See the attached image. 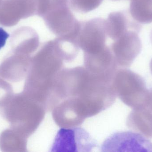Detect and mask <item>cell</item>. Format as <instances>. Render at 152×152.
<instances>
[{
    "mask_svg": "<svg viewBox=\"0 0 152 152\" xmlns=\"http://www.w3.org/2000/svg\"><path fill=\"white\" fill-rule=\"evenodd\" d=\"M113 79L91 73L84 66L70 68L64 83V100L85 120L113 104L117 95Z\"/></svg>",
    "mask_w": 152,
    "mask_h": 152,
    "instance_id": "1",
    "label": "cell"
},
{
    "mask_svg": "<svg viewBox=\"0 0 152 152\" xmlns=\"http://www.w3.org/2000/svg\"><path fill=\"white\" fill-rule=\"evenodd\" d=\"M65 59L56 39L47 41L32 56L19 93L43 105L46 109L52 97L57 79L64 68Z\"/></svg>",
    "mask_w": 152,
    "mask_h": 152,
    "instance_id": "2",
    "label": "cell"
},
{
    "mask_svg": "<svg viewBox=\"0 0 152 152\" xmlns=\"http://www.w3.org/2000/svg\"><path fill=\"white\" fill-rule=\"evenodd\" d=\"M117 96L133 109L146 108L149 90L141 76L127 69L118 70L113 80Z\"/></svg>",
    "mask_w": 152,
    "mask_h": 152,
    "instance_id": "3",
    "label": "cell"
},
{
    "mask_svg": "<svg viewBox=\"0 0 152 152\" xmlns=\"http://www.w3.org/2000/svg\"><path fill=\"white\" fill-rule=\"evenodd\" d=\"M42 18L48 29L57 37H77L82 22L75 18L69 0H50Z\"/></svg>",
    "mask_w": 152,
    "mask_h": 152,
    "instance_id": "4",
    "label": "cell"
},
{
    "mask_svg": "<svg viewBox=\"0 0 152 152\" xmlns=\"http://www.w3.org/2000/svg\"><path fill=\"white\" fill-rule=\"evenodd\" d=\"M97 147L96 141L84 129L61 128L50 151L89 152Z\"/></svg>",
    "mask_w": 152,
    "mask_h": 152,
    "instance_id": "5",
    "label": "cell"
},
{
    "mask_svg": "<svg viewBox=\"0 0 152 152\" xmlns=\"http://www.w3.org/2000/svg\"><path fill=\"white\" fill-rule=\"evenodd\" d=\"M108 39L105 20L95 18L82 22L77 43L84 53H95L100 51L107 46Z\"/></svg>",
    "mask_w": 152,
    "mask_h": 152,
    "instance_id": "6",
    "label": "cell"
},
{
    "mask_svg": "<svg viewBox=\"0 0 152 152\" xmlns=\"http://www.w3.org/2000/svg\"><path fill=\"white\" fill-rule=\"evenodd\" d=\"M141 30L130 29L113 41L110 46L118 66L130 67L141 53L142 45L139 34Z\"/></svg>",
    "mask_w": 152,
    "mask_h": 152,
    "instance_id": "7",
    "label": "cell"
},
{
    "mask_svg": "<svg viewBox=\"0 0 152 152\" xmlns=\"http://www.w3.org/2000/svg\"><path fill=\"white\" fill-rule=\"evenodd\" d=\"M102 152H152V144L147 138L136 133H114L104 140Z\"/></svg>",
    "mask_w": 152,
    "mask_h": 152,
    "instance_id": "8",
    "label": "cell"
},
{
    "mask_svg": "<svg viewBox=\"0 0 152 152\" xmlns=\"http://www.w3.org/2000/svg\"><path fill=\"white\" fill-rule=\"evenodd\" d=\"M37 0H3L0 4V25L12 27L21 19L37 15Z\"/></svg>",
    "mask_w": 152,
    "mask_h": 152,
    "instance_id": "9",
    "label": "cell"
},
{
    "mask_svg": "<svg viewBox=\"0 0 152 152\" xmlns=\"http://www.w3.org/2000/svg\"><path fill=\"white\" fill-rule=\"evenodd\" d=\"M84 67L99 76L113 79L118 67L110 46L95 53H84Z\"/></svg>",
    "mask_w": 152,
    "mask_h": 152,
    "instance_id": "10",
    "label": "cell"
},
{
    "mask_svg": "<svg viewBox=\"0 0 152 152\" xmlns=\"http://www.w3.org/2000/svg\"><path fill=\"white\" fill-rule=\"evenodd\" d=\"M106 33L109 39L114 40L130 29L141 30L142 26L126 11L113 12L105 20Z\"/></svg>",
    "mask_w": 152,
    "mask_h": 152,
    "instance_id": "11",
    "label": "cell"
},
{
    "mask_svg": "<svg viewBox=\"0 0 152 152\" xmlns=\"http://www.w3.org/2000/svg\"><path fill=\"white\" fill-rule=\"evenodd\" d=\"M10 43L12 51L32 55L40 46L39 35L32 28L22 26L12 34Z\"/></svg>",
    "mask_w": 152,
    "mask_h": 152,
    "instance_id": "12",
    "label": "cell"
},
{
    "mask_svg": "<svg viewBox=\"0 0 152 152\" xmlns=\"http://www.w3.org/2000/svg\"><path fill=\"white\" fill-rule=\"evenodd\" d=\"M127 126L146 138L152 137V112L147 108L134 109L127 119Z\"/></svg>",
    "mask_w": 152,
    "mask_h": 152,
    "instance_id": "13",
    "label": "cell"
},
{
    "mask_svg": "<svg viewBox=\"0 0 152 152\" xmlns=\"http://www.w3.org/2000/svg\"><path fill=\"white\" fill-rule=\"evenodd\" d=\"M129 12L140 24L152 23V0H131Z\"/></svg>",
    "mask_w": 152,
    "mask_h": 152,
    "instance_id": "14",
    "label": "cell"
},
{
    "mask_svg": "<svg viewBox=\"0 0 152 152\" xmlns=\"http://www.w3.org/2000/svg\"><path fill=\"white\" fill-rule=\"evenodd\" d=\"M103 0H69V4L74 10L87 13L98 8Z\"/></svg>",
    "mask_w": 152,
    "mask_h": 152,
    "instance_id": "15",
    "label": "cell"
},
{
    "mask_svg": "<svg viewBox=\"0 0 152 152\" xmlns=\"http://www.w3.org/2000/svg\"><path fill=\"white\" fill-rule=\"evenodd\" d=\"M10 35L2 28L0 27V50L5 46Z\"/></svg>",
    "mask_w": 152,
    "mask_h": 152,
    "instance_id": "16",
    "label": "cell"
},
{
    "mask_svg": "<svg viewBox=\"0 0 152 152\" xmlns=\"http://www.w3.org/2000/svg\"><path fill=\"white\" fill-rule=\"evenodd\" d=\"M146 108L152 112V88L149 90V95Z\"/></svg>",
    "mask_w": 152,
    "mask_h": 152,
    "instance_id": "17",
    "label": "cell"
},
{
    "mask_svg": "<svg viewBox=\"0 0 152 152\" xmlns=\"http://www.w3.org/2000/svg\"><path fill=\"white\" fill-rule=\"evenodd\" d=\"M150 69H151V72L152 74V59L151 60V63H150Z\"/></svg>",
    "mask_w": 152,
    "mask_h": 152,
    "instance_id": "18",
    "label": "cell"
},
{
    "mask_svg": "<svg viewBox=\"0 0 152 152\" xmlns=\"http://www.w3.org/2000/svg\"><path fill=\"white\" fill-rule=\"evenodd\" d=\"M150 39H151V42L152 44V30L151 32V35H150Z\"/></svg>",
    "mask_w": 152,
    "mask_h": 152,
    "instance_id": "19",
    "label": "cell"
},
{
    "mask_svg": "<svg viewBox=\"0 0 152 152\" xmlns=\"http://www.w3.org/2000/svg\"><path fill=\"white\" fill-rule=\"evenodd\" d=\"M3 0H0V4H1V3L2 1Z\"/></svg>",
    "mask_w": 152,
    "mask_h": 152,
    "instance_id": "20",
    "label": "cell"
},
{
    "mask_svg": "<svg viewBox=\"0 0 152 152\" xmlns=\"http://www.w3.org/2000/svg\"><path fill=\"white\" fill-rule=\"evenodd\" d=\"M113 1H118V0H113Z\"/></svg>",
    "mask_w": 152,
    "mask_h": 152,
    "instance_id": "21",
    "label": "cell"
}]
</instances>
